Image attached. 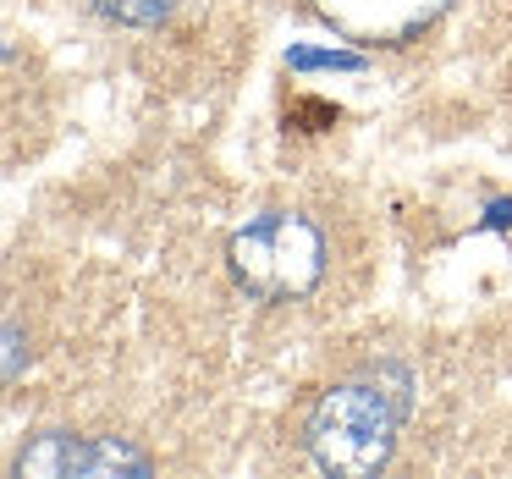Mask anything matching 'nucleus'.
I'll use <instances>...</instances> for the list:
<instances>
[{
	"mask_svg": "<svg viewBox=\"0 0 512 479\" xmlns=\"http://www.w3.org/2000/svg\"><path fill=\"white\" fill-rule=\"evenodd\" d=\"M17 474L23 479H67V474H83V441L67 430H50L17 457Z\"/></svg>",
	"mask_w": 512,
	"mask_h": 479,
	"instance_id": "4",
	"label": "nucleus"
},
{
	"mask_svg": "<svg viewBox=\"0 0 512 479\" xmlns=\"http://www.w3.org/2000/svg\"><path fill=\"white\" fill-rule=\"evenodd\" d=\"M23 375V325H17V314H6V380Z\"/></svg>",
	"mask_w": 512,
	"mask_h": 479,
	"instance_id": "7",
	"label": "nucleus"
},
{
	"mask_svg": "<svg viewBox=\"0 0 512 479\" xmlns=\"http://www.w3.org/2000/svg\"><path fill=\"white\" fill-rule=\"evenodd\" d=\"M452 0H314V12L358 45H408Z\"/></svg>",
	"mask_w": 512,
	"mask_h": 479,
	"instance_id": "3",
	"label": "nucleus"
},
{
	"mask_svg": "<svg viewBox=\"0 0 512 479\" xmlns=\"http://www.w3.org/2000/svg\"><path fill=\"white\" fill-rule=\"evenodd\" d=\"M479 226H485V232H507L512 226V199H490V210H485Z\"/></svg>",
	"mask_w": 512,
	"mask_h": 479,
	"instance_id": "8",
	"label": "nucleus"
},
{
	"mask_svg": "<svg viewBox=\"0 0 512 479\" xmlns=\"http://www.w3.org/2000/svg\"><path fill=\"white\" fill-rule=\"evenodd\" d=\"M292 72H364V56L358 50H314V45H292L287 50Z\"/></svg>",
	"mask_w": 512,
	"mask_h": 479,
	"instance_id": "6",
	"label": "nucleus"
},
{
	"mask_svg": "<svg viewBox=\"0 0 512 479\" xmlns=\"http://www.w3.org/2000/svg\"><path fill=\"white\" fill-rule=\"evenodd\" d=\"M232 276L259 298H309L325 276V237L314 221L287 210H270L232 232Z\"/></svg>",
	"mask_w": 512,
	"mask_h": 479,
	"instance_id": "2",
	"label": "nucleus"
},
{
	"mask_svg": "<svg viewBox=\"0 0 512 479\" xmlns=\"http://www.w3.org/2000/svg\"><path fill=\"white\" fill-rule=\"evenodd\" d=\"M94 12L122 28H155L177 12V0H94Z\"/></svg>",
	"mask_w": 512,
	"mask_h": 479,
	"instance_id": "5",
	"label": "nucleus"
},
{
	"mask_svg": "<svg viewBox=\"0 0 512 479\" xmlns=\"http://www.w3.org/2000/svg\"><path fill=\"white\" fill-rule=\"evenodd\" d=\"M402 397L369 386V380H342L331 386L309 413V452L325 474H375L397 446Z\"/></svg>",
	"mask_w": 512,
	"mask_h": 479,
	"instance_id": "1",
	"label": "nucleus"
}]
</instances>
